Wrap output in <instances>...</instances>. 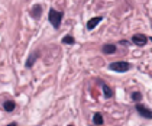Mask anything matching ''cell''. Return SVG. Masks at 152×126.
Listing matches in <instances>:
<instances>
[{
	"label": "cell",
	"instance_id": "cell-5",
	"mask_svg": "<svg viewBox=\"0 0 152 126\" xmlns=\"http://www.w3.org/2000/svg\"><path fill=\"white\" fill-rule=\"evenodd\" d=\"M39 55H41V51L39 49H35L31 55H29V58L26 59V62H25V67L28 70H31L32 67H34V64H35V61L39 58Z\"/></svg>",
	"mask_w": 152,
	"mask_h": 126
},
{
	"label": "cell",
	"instance_id": "cell-10",
	"mask_svg": "<svg viewBox=\"0 0 152 126\" xmlns=\"http://www.w3.org/2000/svg\"><path fill=\"white\" fill-rule=\"evenodd\" d=\"M3 109H4L6 112H13V110L16 109V103H15L13 100H6V102L3 103Z\"/></svg>",
	"mask_w": 152,
	"mask_h": 126
},
{
	"label": "cell",
	"instance_id": "cell-14",
	"mask_svg": "<svg viewBox=\"0 0 152 126\" xmlns=\"http://www.w3.org/2000/svg\"><path fill=\"white\" fill-rule=\"evenodd\" d=\"M149 39H151V41H152V38H149Z\"/></svg>",
	"mask_w": 152,
	"mask_h": 126
},
{
	"label": "cell",
	"instance_id": "cell-6",
	"mask_svg": "<svg viewBox=\"0 0 152 126\" xmlns=\"http://www.w3.org/2000/svg\"><path fill=\"white\" fill-rule=\"evenodd\" d=\"M29 15H31L32 19L39 21V19H41V15H42V6H41V4H34L31 12H29Z\"/></svg>",
	"mask_w": 152,
	"mask_h": 126
},
{
	"label": "cell",
	"instance_id": "cell-1",
	"mask_svg": "<svg viewBox=\"0 0 152 126\" xmlns=\"http://www.w3.org/2000/svg\"><path fill=\"white\" fill-rule=\"evenodd\" d=\"M62 18H64V12L62 10L49 9V12H48V21H49V23L54 26V29H59V28H61Z\"/></svg>",
	"mask_w": 152,
	"mask_h": 126
},
{
	"label": "cell",
	"instance_id": "cell-4",
	"mask_svg": "<svg viewBox=\"0 0 152 126\" xmlns=\"http://www.w3.org/2000/svg\"><path fill=\"white\" fill-rule=\"evenodd\" d=\"M132 42L136 46H145L146 42H148V38H146V35L143 34H135L132 36Z\"/></svg>",
	"mask_w": 152,
	"mask_h": 126
},
{
	"label": "cell",
	"instance_id": "cell-11",
	"mask_svg": "<svg viewBox=\"0 0 152 126\" xmlns=\"http://www.w3.org/2000/svg\"><path fill=\"white\" fill-rule=\"evenodd\" d=\"M64 45H74L75 44V39H74V36L72 35H67V36H64L62 38V41H61Z\"/></svg>",
	"mask_w": 152,
	"mask_h": 126
},
{
	"label": "cell",
	"instance_id": "cell-2",
	"mask_svg": "<svg viewBox=\"0 0 152 126\" xmlns=\"http://www.w3.org/2000/svg\"><path fill=\"white\" fill-rule=\"evenodd\" d=\"M109 68L112 71H116V73H126V71L132 68V65L129 64L128 61H116V62H110Z\"/></svg>",
	"mask_w": 152,
	"mask_h": 126
},
{
	"label": "cell",
	"instance_id": "cell-9",
	"mask_svg": "<svg viewBox=\"0 0 152 126\" xmlns=\"http://www.w3.org/2000/svg\"><path fill=\"white\" fill-rule=\"evenodd\" d=\"M100 86H102V89H103V96H104L106 99H110V97L113 96V90H112L103 80H100Z\"/></svg>",
	"mask_w": 152,
	"mask_h": 126
},
{
	"label": "cell",
	"instance_id": "cell-8",
	"mask_svg": "<svg viewBox=\"0 0 152 126\" xmlns=\"http://www.w3.org/2000/svg\"><path fill=\"white\" fill-rule=\"evenodd\" d=\"M102 52L104 55H110V54H115L116 52V45L115 44H104L102 46Z\"/></svg>",
	"mask_w": 152,
	"mask_h": 126
},
{
	"label": "cell",
	"instance_id": "cell-7",
	"mask_svg": "<svg viewBox=\"0 0 152 126\" xmlns=\"http://www.w3.org/2000/svg\"><path fill=\"white\" fill-rule=\"evenodd\" d=\"M102 21H103V18H102V16H94V18H91V19L87 22V29H88V31H93L94 28L102 22Z\"/></svg>",
	"mask_w": 152,
	"mask_h": 126
},
{
	"label": "cell",
	"instance_id": "cell-3",
	"mask_svg": "<svg viewBox=\"0 0 152 126\" xmlns=\"http://www.w3.org/2000/svg\"><path fill=\"white\" fill-rule=\"evenodd\" d=\"M135 109H136L138 115H140L142 117H145V119H152V110L151 109H148L146 106H143L140 102L135 104Z\"/></svg>",
	"mask_w": 152,
	"mask_h": 126
},
{
	"label": "cell",
	"instance_id": "cell-13",
	"mask_svg": "<svg viewBox=\"0 0 152 126\" xmlns=\"http://www.w3.org/2000/svg\"><path fill=\"white\" fill-rule=\"evenodd\" d=\"M132 100H133L135 103H139L140 100H142V93L140 92H133L132 93Z\"/></svg>",
	"mask_w": 152,
	"mask_h": 126
},
{
	"label": "cell",
	"instance_id": "cell-12",
	"mask_svg": "<svg viewBox=\"0 0 152 126\" xmlns=\"http://www.w3.org/2000/svg\"><path fill=\"white\" fill-rule=\"evenodd\" d=\"M104 119H103V115L102 113H94L93 115V123L94 125H103Z\"/></svg>",
	"mask_w": 152,
	"mask_h": 126
}]
</instances>
